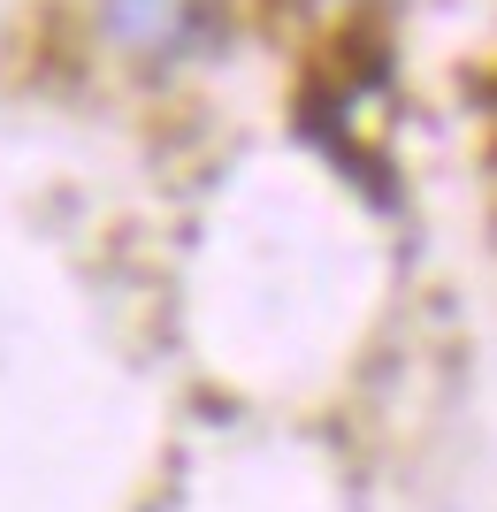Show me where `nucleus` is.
<instances>
[{"label": "nucleus", "mask_w": 497, "mask_h": 512, "mask_svg": "<svg viewBox=\"0 0 497 512\" xmlns=\"http://www.w3.org/2000/svg\"><path fill=\"white\" fill-rule=\"evenodd\" d=\"M215 16H222V0H100V31L138 62L192 54L215 31Z\"/></svg>", "instance_id": "obj_1"}]
</instances>
